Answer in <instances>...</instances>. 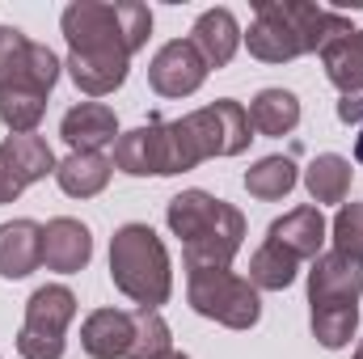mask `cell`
<instances>
[{"mask_svg":"<svg viewBox=\"0 0 363 359\" xmlns=\"http://www.w3.org/2000/svg\"><path fill=\"white\" fill-rule=\"evenodd\" d=\"M338 34H351V17L338 9H321L308 0H258L245 43L250 55L262 64H291L321 51Z\"/></svg>","mask_w":363,"mask_h":359,"instance_id":"obj_1","label":"cell"},{"mask_svg":"<svg viewBox=\"0 0 363 359\" xmlns=\"http://www.w3.org/2000/svg\"><path fill=\"white\" fill-rule=\"evenodd\" d=\"M165 224L169 233L182 237V263L186 270L203 267H233L237 250L245 245V216L207 194V190H182L165 207Z\"/></svg>","mask_w":363,"mask_h":359,"instance_id":"obj_2","label":"cell"},{"mask_svg":"<svg viewBox=\"0 0 363 359\" xmlns=\"http://www.w3.org/2000/svg\"><path fill=\"white\" fill-rule=\"evenodd\" d=\"M363 263L347 254H321L308 270V326L325 351H342L359 330Z\"/></svg>","mask_w":363,"mask_h":359,"instance_id":"obj_3","label":"cell"},{"mask_svg":"<svg viewBox=\"0 0 363 359\" xmlns=\"http://www.w3.org/2000/svg\"><path fill=\"white\" fill-rule=\"evenodd\" d=\"M60 30L68 38V51H114L131 60L152 34V9L140 0H72L60 17Z\"/></svg>","mask_w":363,"mask_h":359,"instance_id":"obj_4","label":"cell"},{"mask_svg":"<svg viewBox=\"0 0 363 359\" xmlns=\"http://www.w3.org/2000/svg\"><path fill=\"white\" fill-rule=\"evenodd\" d=\"M110 279L140 309H161L174 292V267L165 241L148 224H123L110 237Z\"/></svg>","mask_w":363,"mask_h":359,"instance_id":"obj_5","label":"cell"},{"mask_svg":"<svg viewBox=\"0 0 363 359\" xmlns=\"http://www.w3.org/2000/svg\"><path fill=\"white\" fill-rule=\"evenodd\" d=\"M203 153L186 127V118H148L135 131H123L114 140V170L131 178H174L186 170H199Z\"/></svg>","mask_w":363,"mask_h":359,"instance_id":"obj_6","label":"cell"},{"mask_svg":"<svg viewBox=\"0 0 363 359\" xmlns=\"http://www.w3.org/2000/svg\"><path fill=\"white\" fill-rule=\"evenodd\" d=\"M186 300L199 317L228 326V330H250L262 317V300L258 287L241 275H233V267H203L186 270Z\"/></svg>","mask_w":363,"mask_h":359,"instance_id":"obj_7","label":"cell"},{"mask_svg":"<svg viewBox=\"0 0 363 359\" xmlns=\"http://www.w3.org/2000/svg\"><path fill=\"white\" fill-rule=\"evenodd\" d=\"M77 317V296L64 283H47L26 300V321L17 330V355L21 359H64L68 326Z\"/></svg>","mask_w":363,"mask_h":359,"instance_id":"obj_8","label":"cell"},{"mask_svg":"<svg viewBox=\"0 0 363 359\" xmlns=\"http://www.w3.org/2000/svg\"><path fill=\"white\" fill-rule=\"evenodd\" d=\"M182 118H186V127H190L203 161H211V157H241L250 148V140H254L250 110L241 101H233V97H220L211 106H199V110H190Z\"/></svg>","mask_w":363,"mask_h":359,"instance_id":"obj_9","label":"cell"},{"mask_svg":"<svg viewBox=\"0 0 363 359\" xmlns=\"http://www.w3.org/2000/svg\"><path fill=\"white\" fill-rule=\"evenodd\" d=\"M55 153L43 136H4L0 140V207L17 203V194L47 174H55Z\"/></svg>","mask_w":363,"mask_h":359,"instance_id":"obj_10","label":"cell"},{"mask_svg":"<svg viewBox=\"0 0 363 359\" xmlns=\"http://www.w3.org/2000/svg\"><path fill=\"white\" fill-rule=\"evenodd\" d=\"M207 64H203V55L190 47V38H174V43H165L157 55H152V64H148V85L161 93V97H190V93L203 89V81H207Z\"/></svg>","mask_w":363,"mask_h":359,"instance_id":"obj_11","label":"cell"},{"mask_svg":"<svg viewBox=\"0 0 363 359\" xmlns=\"http://www.w3.org/2000/svg\"><path fill=\"white\" fill-rule=\"evenodd\" d=\"M93 258V233L72 220V216H55L43 224V267L60 270V275H77L81 267H89Z\"/></svg>","mask_w":363,"mask_h":359,"instance_id":"obj_12","label":"cell"},{"mask_svg":"<svg viewBox=\"0 0 363 359\" xmlns=\"http://www.w3.org/2000/svg\"><path fill=\"white\" fill-rule=\"evenodd\" d=\"M325 233H330V224H325L321 207L304 203V207H291L287 216L274 220L271 228H267V241H274L279 250H287L296 263H304V258H321Z\"/></svg>","mask_w":363,"mask_h":359,"instance_id":"obj_13","label":"cell"},{"mask_svg":"<svg viewBox=\"0 0 363 359\" xmlns=\"http://www.w3.org/2000/svg\"><path fill=\"white\" fill-rule=\"evenodd\" d=\"M60 136L72 153H101L118 140V118L106 101H81L60 118Z\"/></svg>","mask_w":363,"mask_h":359,"instance_id":"obj_14","label":"cell"},{"mask_svg":"<svg viewBox=\"0 0 363 359\" xmlns=\"http://www.w3.org/2000/svg\"><path fill=\"white\" fill-rule=\"evenodd\" d=\"M241 38H245V34H241L233 9H207V13H199V17H194V30H190V47L203 55L207 68L233 64Z\"/></svg>","mask_w":363,"mask_h":359,"instance_id":"obj_15","label":"cell"},{"mask_svg":"<svg viewBox=\"0 0 363 359\" xmlns=\"http://www.w3.org/2000/svg\"><path fill=\"white\" fill-rule=\"evenodd\" d=\"M64 68H68L72 85L81 93L106 97V93H114L127 81L131 60H127V55H114V51H68V64H64Z\"/></svg>","mask_w":363,"mask_h":359,"instance_id":"obj_16","label":"cell"},{"mask_svg":"<svg viewBox=\"0 0 363 359\" xmlns=\"http://www.w3.org/2000/svg\"><path fill=\"white\" fill-rule=\"evenodd\" d=\"M43 267V224L9 220L0 224V279H26Z\"/></svg>","mask_w":363,"mask_h":359,"instance_id":"obj_17","label":"cell"},{"mask_svg":"<svg viewBox=\"0 0 363 359\" xmlns=\"http://www.w3.org/2000/svg\"><path fill=\"white\" fill-rule=\"evenodd\" d=\"M81 347L93 359L131 355V313L127 309H93L81 326Z\"/></svg>","mask_w":363,"mask_h":359,"instance_id":"obj_18","label":"cell"},{"mask_svg":"<svg viewBox=\"0 0 363 359\" xmlns=\"http://www.w3.org/2000/svg\"><path fill=\"white\" fill-rule=\"evenodd\" d=\"M321 64H325L330 85L342 97H359L363 93V30L338 34L334 43H325L321 47Z\"/></svg>","mask_w":363,"mask_h":359,"instance_id":"obj_19","label":"cell"},{"mask_svg":"<svg viewBox=\"0 0 363 359\" xmlns=\"http://www.w3.org/2000/svg\"><path fill=\"white\" fill-rule=\"evenodd\" d=\"M110 174H114V161L101 157V153H68L60 165H55V182L64 194L72 199H93L110 186Z\"/></svg>","mask_w":363,"mask_h":359,"instance_id":"obj_20","label":"cell"},{"mask_svg":"<svg viewBox=\"0 0 363 359\" xmlns=\"http://www.w3.org/2000/svg\"><path fill=\"white\" fill-rule=\"evenodd\" d=\"M300 123V97L291 89H262L250 101V127L258 136H287Z\"/></svg>","mask_w":363,"mask_h":359,"instance_id":"obj_21","label":"cell"},{"mask_svg":"<svg viewBox=\"0 0 363 359\" xmlns=\"http://www.w3.org/2000/svg\"><path fill=\"white\" fill-rule=\"evenodd\" d=\"M351 161L347 157H338V153H321V157H313L308 161V170H304V186H308V194H313V203H347V194H351Z\"/></svg>","mask_w":363,"mask_h":359,"instance_id":"obj_22","label":"cell"},{"mask_svg":"<svg viewBox=\"0 0 363 359\" xmlns=\"http://www.w3.org/2000/svg\"><path fill=\"white\" fill-rule=\"evenodd\" d=\"M296 182H300V174H296V161L291 157H262V161H254L245 170V190L254 199H262V203L287 199L296 190Z\"/></svg>","mask_w":363,"mask_h":359,"instance_id":"obj_23","label":"cell"},{"mask_svg":"<svg viewBox=\"0 0 363 359\" xmlns=\"http://www.w3.org/2000/svg\"><path fill=\"white\" fill-rule=\"evenodd\" d=\"M47 114V93L26 89V85H9L0 89V123L13 131V136H30Z\"/></svg>","mask_w":363,"mask_h":359,"instance_id":"obj_24","label":"cell"},{"mask_svg":"<svg viewBox=\"0 0 363 359\" xmlns=\"http://www.w3.org/2000/svg\"><path fill=\"white\" fill-rule=\"evenodd\" d=\"M296 270H300V263L287 250H279L274 241H262L250 258V283L258 292H283V287L296 283Z\"/></svg>","mask_w":363,"mask_h":359,"instance_id":"obj_25","label":"cell"},{"mask_svg":"<svg viewBox=\"0 0 363 359\" xmlns=\"http://www.w3.org/2000/svg\"><path fill=\"white\" fill-rule=\"evenodd\" d=\"M174 351L169 321L157 309H131V355L127 359H161Z\"/></svg>","mask_w":363,"mask_h":359,"instance_id":"obj_26","label":"cell"},{"mask_svg":"<svg viewBox=\"0 0 363 359\" xmlns=\"http://www.w3.org/2000/svg\"><path fill=\"white\" fill-rule=\"evenodd\" d=\"M30 51H34V38H26L17 26H0V89L26 81Z\"/></svg>","mask_w":363,"mask_h":359,"instance_id":"obj_27","label":"cell"},{"mask_svg":"<svg viewBox=\"0 0 363 359\" xmlns=\"http://www.w3.org/2000/svg\"><path fill=\"white\" fill-rule=\"evenodd\" d=\"M330 237H334V254H347L363 263V203H342L334 224H330Z\"/></svg>","mask_w":363,"mask_h":359,"instance_id":"obj_28","label":"cell"},{"mask_svg":"<svg viewBox=\"0 0 363 359\" xmlns=\"http://www.w3.org/2000/svg\"><path fill=\"white\" fill-rule=\"evenodd\" d=\"M338 123H347V127L355 123V127H363V93L359 97H342V101H338Z\"/></svg>","mask_w":363,"mask_h":359,"instance_id":"obj_29","label":"cell"},{"mask_svg":"<svg viewBox=\"0 0 363 359\" xmlns=\"http://www.w3.org/2000/svg\"><path fill=\"white\" fill-rule=\"evenodd\" d=\"M355 161L363 165V131H359V140H355Z\"/></svg>","mask_w":363,"mask_h":359,"instance_id":"obj_30","label":"cell"},{"mask_svg":"<svg viewBox=\"0 0 363 359\" xmlns=\"http://www.w3.org/2000/svg\"><path fill=\"white\" fill-rule=\"evenodd\" d=\"M161 359H190V355H182V351H169V355H161Z\"/></svg>","mask_w":363,"mask_h":359,"instance_id":"obj_31","label":"cell"},{"mask_svg":"<svg viewBox=\"0 0 363 359\" xmlns=\"http://www.w3.org/2000/svg\"><path fill=\"white\" fill-rule=\"evenodd\" d=\"M351 359H363V343H359V351H355V355H351Z\"/></svg>","mask_w":363,"mask_h":359,"instance_id":"obj_32","label":"cell"}]
</instances>
